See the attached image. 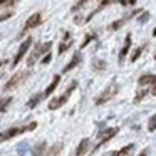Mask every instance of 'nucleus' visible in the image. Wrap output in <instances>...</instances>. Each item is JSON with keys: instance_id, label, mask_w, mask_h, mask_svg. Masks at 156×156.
Returning <instances> with one entry per match:
<instances>
[{"instance_id": "f8f14e48", "label": "nucleus", "mask_w": 156, "mask_h": 156, "mask_svg": "<svg viewBox=\"0 0 156 156\" xmlns=\"http://www.w3.org/2000/svg\"><path fill=\"white\" fill-rule=\"evenodd\" d=\"M59 82H61V76H54L52 82L47 86V89H45V92H44V96H45V98H49V94H52V92L55 91V87L59 86Z\"/></svg>"}, {"instance_id": "6ab92c4d", "label": "nucleus", "mask_w": 156, "mask_h": 156, "mask_svg": "<svg viewBox=\"0 0 156 156\" xmlns=\"http://www.w3.org/2000/svg\"><path fill=\"white\" fill-rule=\"evenodd\" d=\"M143 49H144L143 45H141V47H138V49H136V51H134V54L131 55V62H136V61H138V57L143 54Z\"/></svg>"}, {"instance_id": "39448f33", "label": "nucleus", "mask_w": 156, "mask_h": 156, "mask_svg": "<svg viewBox=\"0 0 156 156\" xmlns=\"http://www.w3.org/2000/svg\"><path fill=\"white\" fill-rule=\"evenodd\" d=\"M116 91H118V86H114V84H112V86H109V87L106 89V91L102 92V94L99 96L98 99H96V104H98V106H101V104H104V102H108L109 99H111L112 96L116 94Z\"/></svg>"}, {"instance_id": "4be33fe9", "label": "nucleus", "mask_w": 156, "mask_h": 156, "mask_svg": "<svg viewBox=\"0 0 156 156\" xmlns=\"http://www.w3.org/2000/svg\"><path fill=\"white\" fill-rule=\"evenodd\" d=\"M112 2H116V0H101V4H99L98 7L102 10V9H104V7H108V5H109V4H112Z\"/></svg>"}, {"instance_id": "a211bd4d", "label": "nucleus", "mask_w": 156, "mask_h": 156, "mask_svg": "<svg viewBox=\"0 0 156 156\" xmlns=\"http://www.w3.org/2000/svg\"><path fill=\"white\" fill-rule=\"evenodd\" d=\"M156 129V114L149 118V122H148V131H154Z\"/></svg>"}, {"instance_id": "c756f323", "label": "nucleus", "mask_w": 156, "mask_h": 156, "mask_svg": "<svg viewBox=\"0 0 156 156\" xmlns=\"http://www.w3.org/2000/svg\"><path fill=\"white\" fill-rule=\"evenodd\" d=\"M154 59H156V54H154Z\"/></svg>"}, {"instance_id": "aec40b11", "label": "nucleus", "mask_w": 156, "mask_h": 156, "mask_svg": "<svg viewBox=\"0 0 156 156\" xmlns=\"http://www.w3.org/2000/svg\"><path fill=\"white\" fill-rule=\"evenodd\" d=\"M61 148H62L61 144H54V146L51 148V151H49V154H47V156H57V153L61 151Z\"/></svg>"}, {"instance_id": "9d476101", "label": "nucleus", "mask_w": 156, "mask_h": 156, "mask_svg": "<svg viewBox=\"0 0 156 156\" xmlns=\"http://www.w3.org/2000/svg\"><path fill=\"white\" fill-rule=\"evenodd\" d=\"M156 82V76L154 74H144V76H141V77L138 79V84L139 86H148V84H154Z\"/></svg>"}, {"instance_id": "c85d7f7f", "label": "nucleus", "mask_w": 156, "mask_h": 156, "mask_svg": "<svg viewBox=\"0 0 156 156\" xmlns=\"http://www.w3.org/2000/svg\"><path fill=\"white\" fill-rule=\"evenodd\" d=\"M139 156H146V153H141V154H139Z\"/></svg>"}, {"instance_id": "1a4fd4ad", "label": "nucleus", "mask_w": 156, "mask_h": 156, "mask_svg": "<svg viewBox=\"0 0 156 156\" xmlns=\"http://www.w3.org/2000/svg\"><path fill=\"white\" fill-rule=\"evenodd\" d=\"M81 59H82L81 52H77V54H74V57L71 59V62H69V64L66 66V67H64V71H62V72H64V74H66V72H69V71H71V69H74L76 66H79V64H81Z\"/></svg>"}, {"instance_id": "4468645a", "label": "nucleus", "mask_w": 156, "mask_h": 156, "mask_svg": "<svg viewBox=\"0 0 156 156\" xmlns=\"http://www.w3.org/2000/svg\"><path fill=\"white\" fill-rule=\"evenodd\" d=\"M133 149H134V144H128V146H124V148H121L118 153H114L112 156H129L133 153Z\"/></svg>"}, {"instance_id": "0eeeda50", "label": "nucleus", "mask_w": 156, "mask_h": 156, "mask_svg": "<svg viewBox=\"0 0 156 156\" xmlns=\"http://www.w3.org/2000/svg\"><path fill=\"white\" fill-rule=\"evenodd\" d=\"M116 134H118V128H109V129H106V131H102L101 133V141H99L98 146L106 144V143H108L111 138H114Z\"/></svg>"}, {"instance_id": "f03ea898", "label": "nucleus", "mask_w": 156, "mask_h": 156, "mask_svg": "<svg viewBox=\"0 0 156 156\" xmlns=\"http://www.w3.org/2000/svg\"><path fill=\"white\" fill-rule=\"evenodd\" d=\"M35 128H37V122H30L29 126H22V128H12V129H9V131L2 133V141H7V139L14 138V136L22 134V133L30 131V129H35Z\"/></svg>"}, {"instance_id": "a878e982", "label": "nucleus", "mask_w": 156, "mask_h": 156, "mask_svg": "<svg viewBox=\"0 0 156 156\" xmlns=\"http://www.w3.org/2000/svg\"><path fill=\"white\" fill-rule=\"evenodd\" d=\"M134 2H136V0H121V5H128V4H134Z\"/></svg>"}, {"instance_id": "393cba45", "label": "nucleus", "mask_w": 156, "mask_h": 156, "mask_svg": "<svg viewBox=\"0 0 156 156\" xmlns=\"http://www.w3.org/2000/svg\"><path fill=\"white\" fill-rule=\"evenodd\" d=\"M51 59H52V55H51V52H49V54L42 59V64H49V62H51Z\"/></svg>"}, {"instance_id": "f257e3e1", "label": "nucleus", "mask_w": 156, "mask_h": 156, "mask_svg": "<svg viewBox=\"0 0 156 156\" xmlns=\"http://www.w3.org/2000/svg\"><path fill=\"white\" fill-rule=\"evenodd\" d=\"M76 87H77V82H76V81H72V82H71V86L67 87V91H66L64 94H62V96H59V98H55V99H52V101L49 102V109H51V111H55V109H59L61 106H64L66 102H67L69 96L72 94V91H74Z\"/></svg>"}, {"instance_id": "ddd939ff", "label": "nucleus", "mask_w": 156, "mask_h": 156, "mask_svg": "<svg viewBox=\"0 0 156 156\" xmlns=\"http://www.w3.org/2000/svg\"><path fill=\"white\" fill-rule=\"evenodd\" d=\"M87 148H89V139L84 138L81 143H79V148L76 149V156H82L86 151H87Z\"/></svg>"}, {"instance_id": "20e7f679", "label": "nucleus", "mask_w": 156, "mask_h": 156, "mask_svg": "<svg viewBox=\"0 0 156 156\" xmlns=\"http://www.w3.org/2000/svg\"><path fill=\"white\" fill-rule=\"evenodd\" d=\"M30 44H32V39H30V37H27L24 42H22V45L19 47L17 54H15V57H14V62H12V66H14V67H15V66H17L20 61H22V57H24V55H25V52L29 51V47H30Z\"/></svg>"}, {"instance_id": "dca6fc26", "label": "nucleus", "mask_w": 156, "mask_h": 156, "mask_svg": "<svg viewBox=\"0 0 156 156\" xmlns=\"http://www.w3.org/2000/svg\"><path fill=\"white\" fill-rule=\"evenodd\" d=\"M71 45H72V41H71V39H69V41H66V42H61V45H59V54L62 55L69 47H71Z\"/></svg>"}, {"instance_id": "f3484780", "label": "nucleus", "mask_w": 156, "mask_h": 156, "mask_svg": "<svg viewBox=\"0 0 156 156\" xmlns=\"http://www.w3.org/2000/svg\"><path fill=\"white\" fill-rule=\"evenodd\" d=\"M87 2H91V0H79L77 4H76L74 7H72V12H77V10H81V9L84 7V5L87 4Z\"/></svg>"}, {"instance_id": "423d86ee", "label": "nucleus", "mask_w": 156, "mask_h": 156, "mask_svg": "<svg viewBox=\"0 0 156 156\" xmlns=\"http://www.w3.org/2000/svg\"><path fill=\"white\" fill-rule=\"evenodd\" d=\"M41 22H42V15H41V14H32L30 17L27 19L25 25H24V32L30 30V29H34V27H37ZM24 32H22V34H24Z\"/></svg>"}, {"instance_id": "412c9836", "label": "nucleus", "mask_w": 156, "mask_h": 156, "mask_svg": "<svg viewBox=\"0 0 156 156\" xmlns=\"http://www.w3.org/2000/svg\"><path fill=\"white\" fill-rule=\"evenodd\" d=\"M44 151H45V143H41L37 146V156H44Z\"/></svg>"}, {"instance_id": "bb28decb", "label": "nucleus", "mask_w": 156, "mask_h": 156, "mask_svg": "<svg viewBox=\"0 0 156 156\" xmlns=\"http://www.w3.org/2000/svg\"><path fill=\"white\" fill-rule=\"evenodd\" d=\"M151 94H153V96H156V82H154V84H153V89H151Z\"/></svg>"}, {"instance_id": "5701e85b", "label": "nucleus", "mask_w": 156, "mask_h": 156, "mask_svg": "<svg viewBox=\"0 0 156 156\" xmlns=\"http://www.w3.org/2000/svg\"><path fill=\"white\" fill-rule=\"evenodd\" d=\"M148 19H149V14H148V12H144V14H141V15H139L138 22H141V24H144V22H148Z\"/></svg>"}, {"instance_id": "9b49d317", "label": "nucleus", "mask_w": 156, "mask_h": 156, "mask_svg": "<svg viewBox=\"0 0 156 156\" xmlns=\"http://www.w3.org/2000/svg\"><path fill=\"white\" fill-rule=\"evenodd\" d=\"M129 47H131V35H126V41H124V45H122L121 52H119V62L122 64V61H124L126 54H128Z\"/></svg>"}, {"instance_id": "2eb2a0df", "label": "nucleus", "mask_w": 156, "mask_h": 156, "mask_svg": "<svg viewBox=\"0 0 156 156\" xmlns=\"http://www.w3.org/2000/svg\"><path fill=\"white\" fill-rule=\"evenodd\" d=\"M42 98H45V96H44V94H35L34 98H32L30 101L27 102V106H29V108H35V106L39 104V101H41Z\"/></svg>"}, {"instance_id": "7ed1b4c3", "label": "nucleus", "mask_w": 156, "mask_h": 156, "mask_svg": "<svg viewBox=\"0 0 156 156\" xmlns=\"http://www.w3.org/2000/svg\"><path fill=\"white\" fill-rule=\"evenodd\" d=\"M27 76H29V71L27 72H17L15 76H12L10 77V81L5 84V87L4 89H7V91H10V89H14V87H17L19 84H22V82L27 79Z\"/></svg>"}, {"instance_id": "b1692460", "label": "nucleus", "mask_w": 156, "mask_h": 156, "mask_svg": "<svg viewBox=\"0 0 156 156\" xmlns=\"http://www.w3.org/2000/svg\"><path fill=\"white\" fill-rule=\"evenodd\" d=\"M92 39H94V35H87V37H86V39H84V42H82V44H81V49H84V47H86V45H87V44H89V42H91V41H92Z\"/></svg>"}, {"instance_id": "cd10ccee", "label": "nucleus", "mask_w": 156, "mask_h": 156, "mask_svg": "<svg viewBox=\"0 0 156 156\" xmlns=\"http://www.w3.org/2000/svg\"><path fill=\"white\" fill-rule=\"evenodd\" d=\"M0 2H2V5H5V4H7V0H0Z\"/></svg>"}, {"instance_id": "6e6552de", "label": "nucleus", "mask_w": 156, "mask_h": 156, "mask_svg": "<svg viewBox=\"0 0 156 156\" xmlns=\"http://www.w3.org/2000/svg\"><path fill=\"white\" fill-rule=\"evenodd\" d=\"M51 45H52L51 42H47V44H42V47L39 49L37 52H34V54L30 55V59H29V62H27V64H29V66H34V61L39 57V55H41V54H44V52H47V51H51Z\"/></svg>"}]
</instances>
